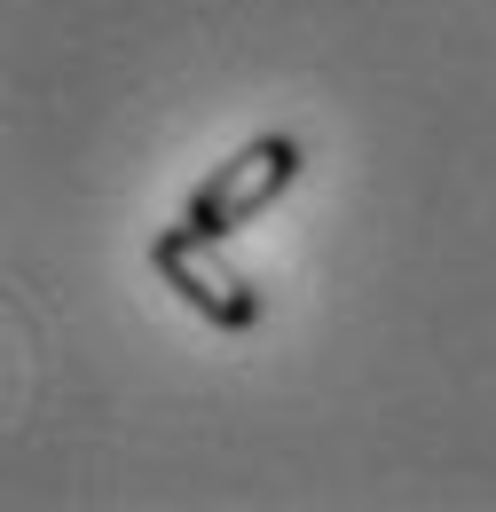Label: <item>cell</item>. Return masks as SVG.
Wrapping results in <instances>:
<instances>
[{
	"mask_svg": "<svg viewBox=\"0 0 496 512\" xmlns=\"http://www.w3.org/2000/svg\"><path fill=\"white\" fill-rule=\"evenodd\" d=\"M150 268H158V284L182 300L189 316H205L213 331H252V323L268 316V300L252 292V276L221 253V237L197 229V221L158 229V237H150Z\"/></svg>",
	"mask_w": 496,
	"mask_h": 512,
	"instance_id": "1",
	"label": "cell"
},
{
	"mask_svg": "<svg viewBox=\"0 0 496 512\" xmlns=\"http://www.w3.org/2000/svg\"><path fill=\"white\" fill-rule=\"evenodd\" d=\"M292 182H300V142H292V134H252L245 150H229V158L189 190V221L213 229V237H237V229H252Z\"/></svg>",
	"mask_w": 496,
	"mask_h": 512,
	"instance_id": "2",
	"label": "cell"
}]
</instances>
